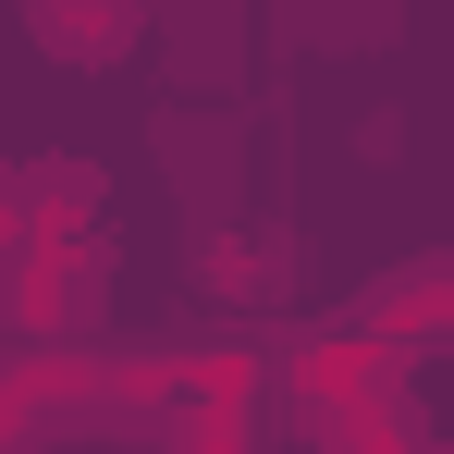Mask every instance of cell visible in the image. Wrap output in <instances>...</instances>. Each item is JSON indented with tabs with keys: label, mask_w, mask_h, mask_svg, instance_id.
Instances as JSON below:
<instances>
[{
	"label": "cell",
	"mask_w": 454,
	"mask_h": 454,
	"mask_svg": "<svg viewBox=\"0 0 454 454\" xmlns=\"http://www.w3.org/2000/svg\"><path fill=\"white\" fill-rule=\"evenodd\" d=\"M111 319V258L98 246H37V258H12L0 270V332H62V344H86Z\"/></svg>",
	"instance_id": "6da1fadb"
},
{
	"label": "cell",
	"mask_w": 454,
	"mask_h": 454,
	"mask_svg": "<svg viewBox=\"0 0 454 454\" xmlns=\"http://www.w3.org/2000/svg\"><path fill=\"white\" fill-rule=\"evenodd\" d=\"M25 37H37L50 62L98 74V62H123V50L148 37V12H136V0H37V12H25Z\"/></svg>",
	"instance_id": "7a4b0ae2"
},
{
	"label": "cell",
	"mask_w": 454,
	"mask_h": 454,
	"mask_svg": "<svg viewBox=\"0 0 454 454\" xmlns=\"http://www.w3.org/2000/svg\"><path fill=\"white\" fill-rule=\"evenodd\" d=\"M197 283H209L222 307H270V283H283V246H258V233H209Z\"/></svg>",
	"instance_id": "3957f363"
}]
</instances>
